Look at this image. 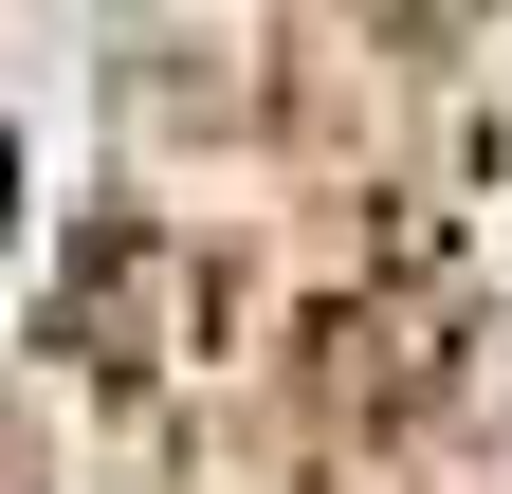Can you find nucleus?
<instances>
[{"instance_id":"1","label":"nucleus","mask_w":512,"mask_h":494,"mask_svg":"<svg viewBox=\"0 0 512 494\" xmlns=\"http://www.w3.org/2000/svg\"><path fill=\"white\" fill-rule=\"evenodd\" d=\"M183 19H238V37H348V19H439V0H183Z\"/></svg>"}]
</instances>
